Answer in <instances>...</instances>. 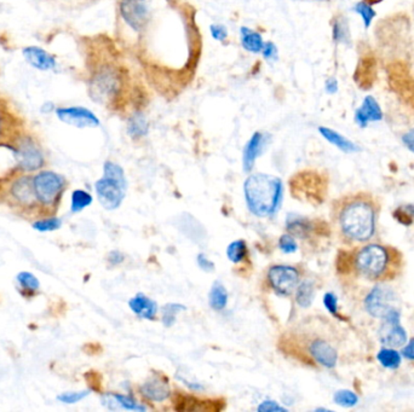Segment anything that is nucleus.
<instances>
[{"mask_svg":"<svg viewBox=\"0 0 414 412\" xmlns=\"http://www.w3.org/2000/svg\"><path fill=\"white\" fill-rule=\"evenodd\" d=\"M379 208L378 201L368 192L347 196L336 209L340 235L349 243H368L377 231Z\"/></svg>","mask_w":414,"mask_h":412,"instance_id":"nucleus-1","label":"nucleus"},{"mask_svg":"<svg viewBox=\"0 0 414 412\" xmlns=\"http://www.w3.org/2000/svg\"><path fill=\"white\" fill-rule=\"evenodd\" d=\"M403 257L396 248L380 243L362 244L352 254V266L359 275L372 282H387L400 275Z\"/></svg>","mask_w":414,"mask_h":412,"instance_id":"nucleus-2","label":"nucleus"},{"mask_svg":"<svg viewBox=\"0 0 414 412\" xmlns=\"http://www.w3.org/2000/svg\"><path fill=\"white\" fill-rule=\"evenodd\" d=\"M244 196L249 212L258 218H272L280 209L284 183L264 173L251 174L244 183Z\"/></svg>","mask_w":414,"mask_h":412,"instance_id":"nucleus-3","label":"nucleus"},{"mask_svg":"<svg viewBox=\"0 0 414 412\" xmlns=\"http://www.w3.org/2000/svg\"><path fill=\"white\" fill-rule=\"evenodd\" d=\"M127 71L111 63H104L90 79V96L95 102L114 108L120 103L129 84Z\"/></svg>","mask_w":414,"mask_h":412,"instance_id":"nucleus-4","label":"nucleus"},{"mask_svg":"<svg viewBox=\"0 0 414 412\" xmlns=\"http://www.w3.org/2000/svg\"><path fill=\"white\" fill-rule=\"evenodd\" d=\"M127 190V180L120 164L107 161L103 164V177L95 183L98 202L107 211L119 208Z\"/></svg>","mask_w":414,"mask_h":412,"instance_id":"nucleus-5","label":"nucleus"},{"mask_svg":"<svg viewBox=\"0 0 414 412\" xmlns=\"http://www.w3.org/2000/svg\"><path fill=\"white\" fill-rule=\"evenodd\" d=\"M385 73L390 90L414 113V76L410 66L402 61H394L387 64Z\"/></svg>","mask_w":414,"mask_h":412,"instance_id":"nucleus-6","label":"nucleus"},{"mask_svg":"<svg viewBox=\"0 0 414 412\" xmlns=\"http://www.w3.org/2000/svg\"><path fill=\"white\" fill-rule=\"evenodd\" d=\"M290 185L292 195L297 199H304L303 201L312 204H321L325 199L327 182L315 171L299 172L291 179Z\"/></svg>","mask_w":414,"mask_h":412,"instance_id":"nucleus-7","label":"nucleus"},{"mask_svg":"<svg viewBox=\"0 0 414 412\" xmlns=\"http://www.w3.org/2000/svg\"><path fill=\"white\" fill-rule=\"evenodd\" d=\"M32 180L36 202L45 207L56 204L67 185L66 178L54 171H41L32 178Z\"/></svg>","mask_w":414,"mask_h":412,"instance_id":"nucleus-8","label":"nucleus"},{"mask_svg":"<svg viewBox=\"0 0 414 412\" xmlns=\"http://www.w3.org/2000/svg\"><path fill=\"white\" fill-rule=\"evenodd\" d=\"M267 279L277 295L290 297L298 287L301 274L294 266L274 265L268 270Z\"/></svg>","mask_w":414,"mask_h":412,"instance_id":"nucleus-9","label":"nucleus"},{"mask_svg":"<svg viewBox=\"0 0 414 412\" xmlns=\"http://www.w3.org/2000/svg\"><path fill=\"white\" fill-rule=\"evenodd\" d=\"M15 161L21 172H36L45 164L43 151L31 137H23L15 148Z\"/></svg>","mask_w":414,"mask_h":412,"instance_id":"nucleus-10","label":"nucleus"},{"mask_svg":"<svg viewBox=\"0 0 414 412\" xmlns=\"http://www.w3.org/2000/svg\"><path fill=\"white\" fill-rule=\"evenodd\" d=\"M396 294L390 287L378 284L371 290L365 299L366 311L373 318H383L389 311L395 308Z\"/></svg>","mask_w":414,"mask_h":412,"instance_id":"nucleus-11","label":"nucleus"},{"mask_svg":"<svg viewBox=\"0 0 414 412\" xmlns=\"http://www.w3.org/2000/svg\"><path fill=\"white\" fill-rule=\"evenodd\" d=\"M120 16L132 31H142L149 22V0H120Z\"/></svg>","mask_w":414,"mask_h":412,"instance_id":"nucleus-12","label":"nucleus"},{"mask_svg":"<svg viewBox=\"0 0 414 412\" xmlns=\"http://www.w3.org/2000/svg\"><path fill=\"white\" fill-rule=\"evenodd\" d=\"M382 319H383V322H382V327L379 330L382 343L387 347H392V348L406 345L407 332L401 325L399 311L396 308H392Z\"/></svg>","mask_w":414,"mask_h":412,"instance_id":"nucleus-13","label":"nucleus"},{"mask_svg":"<svg viewBox=\"0 0 414 412\" xmlns=\"http://www.w3.org/2000/svg\"><path fill=\"white\" fill-rule=\"evenodd\" d=\"M56 115L64 124L78 129H95L101 122L96 114L84 106H66L56 109Z\"/></svg>","mask_w":414,"mask_h":412,"instance_id":"nucleus-14","label":"nucleus"},{"mask_svg":"<svg viewBox=\"0 0 414 412\" xmlns=\"http://www.w3.org/2000/svg\"><path fill=\"white\" fill-rule=\"evenodd\" d=\"M378 80V61L372 53H365L359 58L355 71L354 81L359 89L368 91L372 89Z\"/></svg>","mask_w":414,"mask_h":412,"instance_id":"nucleus-15","label":"nucleus"},{"mask_svg":"<svg viewBox=\"0 0 414 412\" xmlns=\"http://www.w3.org/2000/svg\"><path fill=\"white\" fill-rule=\"evenodd\" d=\"M309 355L317 364H320L324 368L332 369L337 365L338 362V353L333 346L329 342L317 339L309 343L308 347Z\"/></svg>","mask_w":414,"mask_h":412,"instance_id":"nucleus-16","label":"nucleus"},{"mask_svg":"<svg viewBox=\"0 0 414 412\" xmlns=\"http://www.w3.org/2000/svg\"><path fill=\"white\" fill-rule=\"evenodd\" d=\"M219 400H201L192 395H176L174 399V409L177 411L205 412L219 411L224 406H219Z\"/></svg>","mask_w":414,"mask_h":412,"instance_id":"nucleus-17","label":"nucleus"},{"mask_svg":"<svg viewBox=\"0 0 414 412\" xmlns=\"http://www.w3.org/2000/svg\"><path fill=\"white\" fill-rule=\"evenodd\" d=\"M268 136L262 132H256L246 143L242 152V167L245 172H251L254 169L256 159L262 155L263 150L268 144Z\"/></svg>","mask_w":414,"mask_h":412,"instance_id":"nucleus-18","label":"nucleus"},{"mask_svg":"<svg viewBox=\"0 0 414 412\" xmlns=\"http://www.w3.org/2000/svg\"><path fill=\"white\" fill-rule=\"evenodd\" d=\"M141 392L146 398L152 402H164L170 397L169 380L163 374L153 375L141 385Z\"/></svg>","mask_w":414,"mask_h":412,"instance_id":"nucleus-19","label":"nucleus"},{"mask_svg":"<svg viewBox=\"0 0 414 412\" xmlns=\"http://www.w3.org/2000/svg\"><path fill=\"white\" fill-rule=\"evenodd\" d=\"M383 116V111L378 101L373 96H367L360 108H357V111H355V122L362 129H365L371 122L380 121Z\"/></svg>","mask_w":414,"mask_h":412,"instance_id":"nucleus-20","label":"nucleus"},{"mask_svg":"<svg viewBox=\"0 0 414 412\" xmlns=\"http://www.w3.org/2000/svg\"><path fill=\"white\" fill-rule=\"evenodd\" d=\"M23 56L32 66L39 71H51L56 66V59L51 53L41 48L29 46L23 50Z\"/></svg>","mask_w":414,"mask_h":412,"instance_id":"nucleus-21","label":"nucleus"},{"mask_svg":"<svg viewBox=\"0 0 414 412\" xmlns=\"http://www.w3.org/2000/svg\"><path fill=\"white\" fill-rule=\"evenodd\" d=\"M102 404L109 410H129V411H146L147 409L142 404L130 398L127 395L109 393L102 395Z\"/></svg>","mask_w":414,"mask_h":412,"instance_id":"nucleus-22","label":"nucleus"},{"mask_svg":"<svg viewBox=\"0 0 414 412\" xmlns=\"http://www.w3.org/2000/svg\"><path fill=\"white\" fill-rule=\"evenodd\" d=\"M129 306L134 315L143 319L152 320L158 315V305H156V302L152 300V299L146 297L142 292L132 297L129 301Z\"/></svg>","mask_w":414,"mask_h":412,"instance_id":"nucleus-23","label":"nucleus"},{"mask_svg":"<svg viewBox=\"0 0 414 412\" xmlns=\"http://www.w3.org/2000/svg\"><path fill=\"white\" fill-rule=\"evenodd\" d=\"M11 195L20 204L32 206L36 202V192L31 178H20L11 186Z\"/></svg>","mask_w":414,"mask_h":412,"instance_id":"nucleus-24","label":"nucleus"},{"mask_svg":"<svg viewBox=\"0 0 414 412\" xmlns=\"http://www.w3.org/2000/svg\"><path fill=\"white\" fill-rule=\"evenodd\" d=\"M319 132H320L322 137L325 138L327 142L337 146L339 150L344 151V152H357V151L360 150V148L355 143L352 142L350 139L344 137L343 134H340L334 129L321 126V127H319Z\"/></svg>","mask_w":414,"mask_h":412,"instance_id":"nucleus-25","label":"nucleus"},{"mask_svg":"<svg viewBox=\"0 0 414 412\" xmlns=\"http://www.w3.org/2000/svg\"><path fill=\"white\" fill-rule=\"evenodd\" d=\"M149 132V124L146 116L141 111H134L127 120V133L131 138L139 139L146 137Z\"/></svg>","mask_w":414,"mask_h":412,"instance_id":"nucleus-26","label":"nucleus"},{"mask_svg":"<svg viewBox=\"0 0 414 412\" xmlns=\"http://www.w3.org/2000/svg\"><path fill=\"white\" fill-rule=\"evenodd\" d=\"M286 227L290 231L291 235L297 236L301 239L307 237L312 232V222H309L307 218L301 217L297 214H290L286 219Z\"/></svg>","mask_w":414,"mask_h":412,"instance_id":"nucleus-27","label":"nucleus"},{"mask_svg":"<svg viewBox=\"0 0 414 412\" xmlns=\"http://www.w3.org/2000/svg\"><path fill=\"white\" fill-rule=\"evenodd\" d=\"M241 45L242 48L251 53L262 52L264 40L258 31H252L247 27L241 28Z\"/></svg>","mask_w":414,"mask_h":412,"instance_id":"nucleus-28","label":"nucleus"},{"mask_svg":"<svg viewBox=\"0 0 414 412\" xmlns=\"http://www.w3.org/2000/svg\"><path fill=\"white\" fill-rule=\"evenodd\" d=\"M332 36L334 41L338 44H349L352 40L349 22L342 13L336 15L332 20Z\"/></svg>","mask_w":414,"mask_h":412,"instance_id":"nucleus-29","label":"nucleus"},{"mask_svg":"<svg viewBox=\"0 0 414 412\" xmlns=\"http://www.w3.org/2000/svg\"><path fill=\"white\" fill-rule=\"evenodd\" d=\"M314 297H315V287L312 280L305 279L302 283L298 284V287L296 289V302L301 307L304 308L310 307Z\"/></svg>","mask_w":414,"mask_h":412,"instance_id":"nucleus-30","label":"nucleus"},{"mask_svg":"<svg viewBox=\"0 0 414 412\" xmlns=\"http://www.w3.org/2000/svg\"><path fill=\"white\" fill-rule=\"evenodd\" d=\"M209 306L214 311H222L227 307L228 292L223 284L216 282L212 285L209 294Z\"/></svg>","mask_w":414,"mask_h":412,"instance_id":"nucleus-31","label":"nucleus"},{"mask_svg":"<svg viewBox=\"0 0 414 412\" xmlns=\"http://www.w3.org/2000/svg\"><path fill=\"white\" fill-rule=\"evenodd\" d=\"M92 201H94V197L91 196L90 192L83 190V189H76V190L71 192V212H83L85 208H88L89 206H91Z\"/></svg>","mask_w":414,"mask_h":412,"instance_id":"nucleus-32","label":"nucleus"},{"mask_svg":"<svg viewBox=\"0 0 414 412\" xmlns=\"http://www.w3.org/2000/svg\"><path fill=\"white\" fill-rule=\"evenodd\" d=\"M16 280L23 292H28V294H33L41 289V280L29 271L18 272Z\"/></svg>","mask_w":414,"mask_h":412,"instance_id":"nucleus-33","label":"nucleus"},{"mask_svg":"<svg viewBox=\"0 0 414 412\" xmlns=\"http://www.w3.org/2000/svg\"><path fill=\"white\" fill-rule=\"evenodd\" d=\"M226 254L229 262H232L233 264H240L247 257V244L244 239H236L228 246Z\"/></svg>","mask_w":414,"mask_h":412,"instance_id":"nucleus-34","label":"nucleus"},{"mask_svg":"<svg viewBox=\"0 0 414 412\" xmlns=\"http://www.w3.org/2000/svg\"><path fill=\"white\" fill-rule=\"evenodd\" d=\"M379 363L383 365L384 368L387 369H397L400 367L401 355L397 350H394L392 347H387L378 352L377 355Z\"/></svg>","mask_w":414,"mask_h":412,"instance_id":"nucleus-35","label":"nucleus"},{"mask_svg":"<svg viewBox=\"0 0 414 412\" xmlns=\"http://www.w3.org/2000/svg\"><path fill=\"white\" fill-rule=\"evenodd\" d=\"M186 311V307L179 304H167L161 308V322L165 327H172L176 320H177V315L179 312Z\"/></svg>","mask_w":414,"mask_h":412,"instance_id":"nucleus-36","label":"nucleus"},{"mask_svg":"<svg viewBox=\"0 0 414 412\" xmlns=\"http://www.w3.org/2000/svg\"><path fill=\"white\" fill-rule=\"evenodd\" d=\"M62 220L58 217L44 218L39 219L32 224V227L38 232H54V231L61 229Z\"/></svg>","mask_w":414,"mask_h":412,"instance_id":"nucleus-37","label":"nucleus"},{"mask_svg":"<svg viewBox=\"0 0 414 412\" xmlns=\"http://www.w3.org/2000/svg\"><path fill=\"white\" fill-rule=\"evenodd\" d=\"M333 400L339 406L352 408L359 403V397L352 390H340L334 393Z\"/></svg>","mask_w":414,"mask_h":412,"instance_id":"nucleus-38","label":"nucleus"},{"mask_svg":"<svg viewBox=\"0 0 414 412\" xmlns=\"http://www.w3.org/2000/svg\"><path fill=\"white\" fill-rule=\"evenodd\" d=\"M354 11L360 15L362 21H364V26H365L366 29L370 28L372 21H373L375 15H377L373 8H372V5L367 4L364 0L354 5Z\"/></svg>","mask_w":414,"mask_h":412,"instance_id":"nucleus-39","label":"nucleus"},{"mask_svg":"<svg viewBox=\"0 0 414 412\" xmlns=\"http://www.w3.org/2000/svg\"><path fill=\"white\" fill-rule=\"evenodd\" d=\"M90 390H74V392H63L61 395L56 397L60 403L66 404V405H73V404L79 403L84 400L86 397H89Z\"/></svg>","mask_w":414,"mask_h":412,"instance_id":"nucleus-40","label":"nucleus"},{"mask_svg":"<svg viewBox=\"0 0 414 412\" xmlns=\"http://www.w3.org/2000/svg\"><path fill=\"white\" fill-rule=\"evenodd\" d=\"M394 218L402 225L410 226L414 220L413 206H402L394 212Z\"/></svg>","mask_w":414,"mask_h":412,"instance_id":"nucleus-41","label":"nucleus"},{"mask_svg":"<svg viewBox=\"0 0 414 412\" xmlns=\"http://www.w3.org/2000/svg\"><path fill=\"white\" fill-rule=\"evenodd\" d=\"M279 248L281 252H284L285 254H292V253L297 252L298 244L296 242L294 236L286 234V235L281 236L279 239Z\"/></svg>","mask_w":414,"mask_h":412,"instance_id":"nucleus-42","label":"nucleus"},{"mask_svg":"<svg viewBox=\"0 0 414 412\" xmlns=\"http://www.w3.org/2000/svg\"><path fill=\"white\" fill-rule=\"evenodd\" d=\"M324 305L326 310L330 312L334 317H339L338 313V299L334 295L333 292H326L324 297Z\"/></svg>","mask_w":414,"mask_h":412,"instance_id":"nucleus-43","label":"nucleus"},{"mask_svg":"<svg viewBox=\"0 0 414 412\" xmlns=\"http://www.w3.org/2000/svg\"><path fill=\"white\" fill-rule=\"evenodd\" d=\"M259 412H286L287 409L281 406L275 400H264L257 408Z\"/></svg>","mask_w":414,"mask_h":412,"instance_id":"nucleus-44","label":"nucleus"},{"mask_svg":"<svg viewBox=\"0 0 414 412\" xmlns=\"http://www.w3.org/2000/svg\"><path fill=\"white\" fill-rule=\"evenodd\" d=\"M263 57L267 61H276L279 57V51H277V46H276L272 41H267L264 43V46L262 49Z\"/></svg>","mask_w":414,"mask_h":412,"instance_id":"nucleus-45","label":"nucleus"},{"mask_svg":"<svg viewBox=\"0 0 414 412\" xmlns=\"http://www.w3.org/2000/svg\"><path fill=\"white\" fill-rule=\"evenodd\" d=\"M209 31H211V36L214 40H219V41H226L228 38V29L223 24H211L209 27Z\"/></svg>","mask_w":414,"mask_h":412,"instance_id":"nucleus-46","label":"nucleus"},{"mask_svg":"<svg viewBox=\"0 0 414 412\" xmlns=\"http://www.w3.org/2000/svg\"><path fill=\"white\" fill-rule=\"evenodd\" d=\"M196 262H198V265H199L201 270L205 271V272H212V271L214 270V262H211L204 253L198 254V257H196Z\"/></svg>","mask_w":414,"mask_h":412,"instance_id":"nucleus-47","label":"nucleus"},{"mask_svg":"<svg viewBox=\"0 0 414 412\" xmlns=\"http://www.w3.org/2000/svg\"><path fill=\"white\" fill-rule=\"evenodd\" d=\"M124 254L119 252V250H113V252L108 254L107 260L111 266L120 265L121 262H124Z\"/></svg>","mask_w":414,"mask_h":412,"instance_id":"nucleus-48","label":"nucleus"},{"mask_svg":"<svg viewBox=\"0 0 414 412\" xmlns=\"http://www.w3.org/2000/svg\"><path fill=\"white\" fill-rule=\"evenodd\" d=\"M402 142L405 144L406 148L414 154V129H410L408 132H406L402 136Z\"/></svg>","mask_w":414,"mask_h":412,"instance_id":"nucleus-49","label":"nucleus"},{"mask_svg":"<svg viewBox=\"0 0 414 412\" xmlns=\"http://www.w3.org/2000/svg\"><path fill=\"white\" fill-rule=\"evenodd\" d=\"M402 355L410 360H414V337L402 348Z\"/></svg>","mask_w":414,"mask_h":412,"instance_id":"nucleus-50","label":"nucleus"},{"mask_svg":"<svg viewBox=\"0 0 414 412\" xmlns=\"http://www.w3.org/2000/svg\"><path fill=\"white\" fill-rule=\"evenodd\" d=\"M326 92L333 94V93L338 91V81L334 78H330V79L326 80L325 83Z\"/></svg>","mask_w":414,"mask_h":412,"instance_id":"nucleus-51","label":"nucleus"},{"mask_svg":"<svg viewBox=\"0 0 414 412\" xmlns=\"http://www.w3.org/2000/svg\"><path fill=\"white\" fill-rule=\"evenodd\" d=\"M364 1H365V3H367V4H370L372 5V6H373V5L375 4H380V3H382V1H384V0H364Z\"/></svg>","mask_w":414,"mask_h":412,"instance_id":"nucleus-52","label":"nucleus"},{"mask_svg":"<svg viewBox=\"0 0 414 412\" xmlns=\"http://www.w3.org/2000/svg\"><path fill=\"white\" fill-rule=\"evenodd\" d=\"M3 129H4V118H3V114H1V111H0V136H1Z\"/></svg>","mask_w":414,"mask_h":412,"instance_id":"nucleus-53","label":"nucleus"},{"mask_svg":"<svg viewBox=\"0 0 414 412\" xmlns=\"http://www.w3.org/2000/svg\"><path fill=\"white\" fill-rule=\"evenodd\" d=\"M319 1H322V0H319Z\"/></svg>","mask_w":414,"mask_h":412,"instance_id":"nucleus-54","label":"nucleus"}]
</instances>
